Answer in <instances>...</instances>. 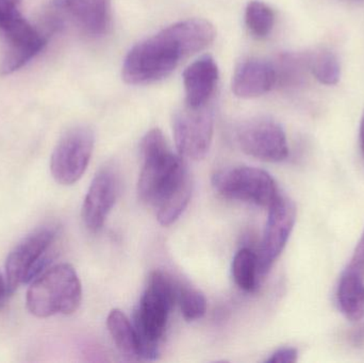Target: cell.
Segmentation results:
<instances>
[{"instance_id":"e0dca14e","label":"cell","mask_w":364,"mask_h":363,"mask_svg":"<svg viewBox=\"0 0 364 363\" xmlns=\"http://www.w3.org/2000/svg\"><path fill=\"white\" fill-rule=\"evenodd\" d=\"M109 332L119 354L128 362L140 360L134 326L123 311L113 309L107 320Z\"/></svg>"},{"instance_id":"484cf974","label":"cell","mask_w":364,"mask_h":363,"mask_svg":"<svg viewBox=\"0 0 364 363\" xmlns=\"http://www.w3.org/2000/svg\"><path fill=\"white\" fill-rule=\"evenodd\" d=\"M21 0H0V23L16 14Z\"/></svg>"},{"instance_id":"5bb4252c","label":"cell","mask_w":364,"mask_h":363,"mask_svg":"<svg viewBox=\"0 0 364 363\" xmlns=\"http://www.w3.org/2000/svg\"><path fill=\"white\" fill-rule=\"evenodd\" d=\"M218 77V66L211 55H203L191 63L183 72L186 106L190 108L207 106L215 91Z\"/></svg>"},{"instance_id":"8fae6325","label":"cell","mask_w":364,"mask_h":363,"mask_svg":"<svg viewBox=\"0 0 364 363\" xmlns=\"http://www.w3.org/2000/svg\"><path fill=\"white\" fill-rule=\"evenodd\" d=\"M269 209L262 242L257 254L260 276L267 274L282 255L296 221V207L287 196L279 194Z\"/></svg>"},{"instance_id":"52a82bcc","label":"cell","mask_w":364,"mask_h":363,"mask_svg":"<svg viewBox=\"0 0 364 363\" xmlns=\"http://www.w3.org/2000/svg\"><path fill=\"white\" fill-rule=\"evenodd\" d=\"M95 136L89 126L79 125L68 129L53 149L50 170L62 185H72L82 177L93 153Z\"/></svg>"},{"instance_id":"3957f363","label":"cell","mask_w":364,"mask_h":363,"mask_svg":"<svg viewBox=\"0 0 364 363\" xmlns=\"http://www.w3.org/2000/svg\"><path fill=\"white\" fill-rule=\"evenodd\" d=\"M143 168L139 178V196L157 207L173 192L191 180L181 156L175 155L161 130L155 128L141 141Z\"/></svg>"},{"instance_id":"ac0fdd59","label":"cell","mask_w":364,"mask_h":363,"mask_svg":"<svg viewBox=\"0 0 364 363\" xmlns=\"http://www.w3.org/2000/svg\"><path fill=\"white\" fill-rule=\"evenodd\" d=\"M310 62L311 57L303 53H284L275 65L277 76L276 85L287 89L301 87L307 79L308 72H311Z\"/></svg>"},{"instance_id":"4fadbf2b","label":"cell","mask_w":364,"mask_h":363,"mask_svg":"<svg viewBox=\"0 0 364 363\" xmlns=\"http://www.w3.org/2000/svg\"><path fill=\"white\" fill-rule=\"evenodd\" d=\"M277 83L275 65L250 58L239 64L232 78V92L240 98H256L269 93Z\"/></svg>"},{"instance_id":"603a6c76","label":"cell","mask_w":364,"mask_h":363,"mask_svg":"<svg viewBox=\"0 0 364 363\" xmlns=\"http://www.w3.org/2000/svg\"><path fill=\"white\" fill-rule=\"evenodd\" d=\"M178 304L182 315L188 322L201 319L207 313V300L198 290L190 287H181L178 296Z\"/></svg>"},{"instance_id":"d6986e66","label":"cell","mask_w":364,"mask_h":363,"mask_svg":"<svg viewBox=\"0 0 364 363\" xmlns=\"http://www.w3.org/2000/svg\"><path fill=\"white\" fill-rule=\"evenodd\" d=\"M259 276L257 253L250 249H240L232 261V277L237 287L243 291L254 292Z\"/></svg>"},{"instance_id":"277c9868","label":"cell","mask_w":364,"mask_h":363,"mask_svg":"<svg viewBox=\"0 0 364 363\" xmlns=\"http://www.w3.org/2000/svg\"><path fill=\"white\" fill-rule=\"evenodd\" d=\"M27 292L28 310L38 318L76 313L82 300V287L76 271L68 264L45 270L32 281Z\"/></svg>"},{"instance_id":"44dd1931","label":"cell","mask_w":364,"mask_h":363,"mask_svg":"<svg viewBox=\"0 0 364 363\" xmlns=\"http://www.w3.org/2000/svg\"><path fill=\"white\" fill-rule=\"evenodd\" d=\"M192 195V183L188 181L176 191L168 195L164 202H160L157 210V219L164 226L174 224L181 217L182 212L186 210Z\"/></svg>"},{"instance_id":"30bf717a","label":"cell","mask_w":364,"mask_h":363,"mask_svg":"<svg viewBox=\"0 0 364 363\" xmlns=\"http://www.w3.org/2000/svg\"><path fill=\"white\" fill-rule=\"evenodd\" d=\"M237 140L246 155L262 161H284L289 155L284 128L269 117H256L242 124L237 131Z\"/></svg>"},{"instance_id":"9c48e42d","label":"cell","mask_w":364,"mask_h":363,"mask_svg":"<svg viewBox=\"0 0 364 363\" xmlns=\"http://www.w3.org/2000/svg\"><path fill=\"white\" fill-rule=\"evenodd\" d=\"M175 144L181 157L201 160L209 153L214 132L213 111L209 107L184 106L173 117Z\"/></svg>"},{"instance_id":"4316f807","label":"cell","mask_w":364,"mask_h":363,"mask_svg":"<svg viewBox=\"0 0 364 363\" xmlns=\"http://www.w3.org/2000/svg\"><path fill=\"white\" fill-rule=\"evenodd\" d=\"M9 294H10V292H9L6 277L2 276L1 273H0V310H2L4 307L6 306V298H8Z\"/></svg>"},{"instance_id":"cb8c5ba5","label":"cell","mask_w":364,"mask_h":363,"mask_svg":"<svg viewBox=\"0 0 364 363\" xmlns=\"http://www.w3.org/2000/svg\"><path fill=\"white\" fill-rule=\"evenodd\" d=\"M348 270L356 272L357 274H364V230L358 244H357L356 249H355L354 255H353L352 260H350V266Z\"/></svg>"},{"instance_id":"f1b7e54d","label":"cell","mask_w":364,"mask_h":363,"mask_svg":"<svg viewBox=\"0 0 364 363\" xmlns=\"http://www.w3.org/2000/svg\"><path fill=\"white\" fill-rule=\"evenodd\" d=\"M359 136H360L361 151H363V153L364 156V111H363V117H361L360 132H359Z\"/></svg>"},{"instance_id":"83f0119b","label":"cell","mask_w":364,"mask_h":363,"mask_svg":"<svg viewBox=\"0 0 364 363\" xmlns=\"http://www.w3.org/2000/svg\"><path fill=\"white\" fill-rule=\"evenodd\" d=\"M354 339L355 343L356 345H360V343L364 342V326L360 328V330H358V332L355 334V336L353 337Z\"/></svg>"},{"instance_id":"d4e9b609","label":"cell","mask_w":364,"mask_h":363,"mask_svg":"<svg viewBox=\"0 0 364 363\" xmlns=\"http://www.w3.org/2000/svg\"><path fill=\"white\" fill-rule=\"evenodd\" d=\"M296 350L293 347H282L277 350L275 353L272 354L271 357L267 359L269 363H293L297 360Z\"/></svg>"},{"instance_id":"2e32d148","label":"cell","mask_w":364,"mask_h":363,"mask_svg":"<svg viewBox=\"0 0 364 363\" xmlns=\"http://www.w3.org/2000/svg\"><path fill=\"white\" fill-rule=\"evenodd\" d=\"M338 304L346 319L360 321L364 317V283L363 276L348 270L342 274L337 292Z\"/></svg>"},{"instance_id":"8992f818","label":"cell","mask_w":364,"mask_h":363,"mask_svg":"<svg viewBox=\"0 0 364 363\" xmlns=\"http://www.w3.org/2000/svg\"><path fill=\"white\" fill-rule=\"evenodd\" d=\"M212 185L223 197L267 208L279 195L273 177L252 166H232L218 170L212 177Z\"/></svg>"},{"instance_id":"7c38bea8","label":"cell","mask_w":364,"mask_h":363,"mask_svg":"<svg viewBox=\"0 0 364 363\" xmlns=\"http://www.w3.org/2000/svg\"><path fill=\"white\" fill-rule=\"evenodd\" d=\"M119 194V178L114 170L104 168L96 173L82 207V220L91 232L104 227L109 213L112 210Z\"/></svg>"},{"instance_id":"5b68a950","label":"cell","mask_w":364,"mask_h":363,"mask_svg":"<svg viewBox=\"0 0 364 363\" xmlns=\"http://www.w3.org/2000/svg\"><path fill=\"white\" fill-rule=\"evenodd\" d=\"M58 232V226H43L25 237L11 251L6 260V281L10 294L48 269L55 257L53 243Z\"/></svg>"},{"instance_id":"ffe728a7","label":"cell","mask_w":364,"mask_h":363,"mask_svg":"<svg viewBox=\"0 0 364 363\" xmlns=\"http://www.w3.org/2000/svg\"><path fill=\"white\" fill-rule=\"evenodd\" d=\"M245 25L254 38H265L275 25V12L265 2L252 0L246 6Z\"/></svg>"},{"instance_id":"6da1fadb","label":"cell","mask_w":364,"mask_h":363,"mask_svg":"<svg viewBox=\"0 0 364 363\" xmlns=\"http://www.w3.org/2000/svg\"><path fill=\"white\" fill-rule=\"evenodd\" d=\"M215 36V28L205 19L173 23L130 49L122 70L124 81L145 85L162 80L176 70L181 60L207 48Z\"/></svg>"},{"instance_id":"7a4b0ae2","label":"cell","mask_w":364,"mask_h":363,"mask_svg":"<svg viewBox=\"0 0 364 363\" xmlns=\"http://www.w3.org/2000/svg\"><path fill=\"white\" fill-rule=\"evenodd\" d=\"M179 286L161 271L149 275L146 290L134 313V332L140 360L153 362L160 355L168 315L178 302Z\"/></svg>"},{"instance_id":"ba28073f","label":"cell","mask_w":364,"mask_h":363,"mask_svg":"<svg viewBox=\"0 0 364 363\" xmlns=\"http://www.w3.org/2000/svg\"><path fill=\"white\" fill-rule=\"evenodd\" d=\"M0 36L4 42L0 62L1 76H9L21 70L47 45V38L19 12L0 23Z\"/></svg>"},{"instance_id":"7402d4cb","label":"cell","mask_w":364,"mask_h":363,"mask_svg":"<svg viewBox=\"0 0 364 363\" xmlns=\"http://www.w3.org/2000/svg\"><path fill=\"white\" fill-rule=\"evenodd\" d=\"M310 70L316 80L323 85H337L341 76V66L335 53L329 50H321L312 55Z\"/></svg>"},{"instance_id":"9a60e30c","label":"cell","mask_w":364,"mask_h":363,"mask_svg":"<svg viewBox=\"0 0 364 363\" xmlns=\"http://www.w3.org/2000/svg\"><path fill=\"white\" fill-rule=\"evenodd\" d=\"M61 6L91 36H104L110 27L111 0H62Z\"/></svg>"}]
</instances>
